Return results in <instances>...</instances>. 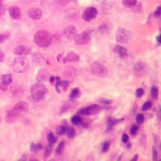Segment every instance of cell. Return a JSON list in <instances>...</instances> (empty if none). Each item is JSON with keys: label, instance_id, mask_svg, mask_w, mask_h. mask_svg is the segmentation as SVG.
Returning a JSON list of instances; mask_svg holds the SVG:
<instances>
[{"label": "cell", "instance_id": "obj_1", "mask_svg": "<svg viewBox=\"0 0 161 161\" xmlns=\"http://www.w3.org/2000/svg\"><path fill=\"white\" fill-rule=\"evenodd\" d=\"M53 36L47 31H39L34 36V43L40 48H48L52 43Z\"/></svg>", "mask_w": 161, "mask_h": 161}, {"label": "cell", "instance_id": "obj_2", "mask_svg": "<svg viewBox=\"0 0 161 161\" xmlns=\"http://www.w3.org/2000/svg\"><path fill=\"white\" fill-rule=\"evenodd\" d=\"M48 94V90L41 83H36L31 87V95L36 101L43 100Z\"/></svg>", "mask_w": 161, "mask_h": 161}, {"label": "cell", "instance_id": "obj_3", "mask_svg": "<svg viewBox=\"0 0 161 161\" xmlns=\"http://www.w3.org/2000/svg\"><path fill=\"white\" fill-rule=\"evenodd\" d=\"M29 67V60L24 56H17L13 60L11 63L12 69L18 73H22L25 72Z\"/></svg>", "mask_w": 161, "mask_h": 161}, {"label": "cell", "instance_id": "obj_4", "mask_svg": "<svg viewBox=\"0 0 161 161\" xmlns=\"http://www.w3.org/2000/svg\"><path fill=\"white\" fill-rule=\"evenodd\" d=\"M91 71L93 73V74L99 77H105L108 74L107 68L98 61H94L91 64Z\"/></svg>", "mask_w": 161, "mask_h": 161}, {"label": "cell", "instance_id": "obj_5", "mask_svg": "<svg viewBox=\"0 0 161 161\" xmlns=\"http://www.w3.org/2000/svg\"><path fill=\"white\" fill-rule=\"evenodd\" d=\"M115 38L117 41L122 44H127L131 40V33L127 28H119L115 32Z\"/></svg>", "mask_w": 161, "mask_h": 161}, {"label": "cell", "instance_id": "obj_6", "mask_svg": "<svg viewBox=\"0 0 161 161\" xmlns=\"http://www.w3.org/2000/svg\"><path fill=\"white\" fill-rule=\"evenodd\" d=\"M12 110L18 115V117L22 116L28 111V104L25 101H19L15 104Z\"/></svg>", "mask_w": 161, "mask_h": 161}, {"label": "cell", "instance_id": "obj_7", "mask_svg": "<svg viewBox=\"0 0 161 161\" xmlns=\"http://www.w3.org/2000/svg\"><path fill=\"white\" fill-rule=\"evenodd\" d=\"M73 40L77 45H86L90 40V34L88 32H83L82 33L77 34Z\"/></svg>", "mask_w": 161, "mask_h": 161}, {"label": "cell", "instance_id": "obj_8", "mask_svg": "<svg viewBox=\"0 0 161 161\" xmlns=\"http://www.w3.org/2000/svg\"><path fill=\"white\" fill-rule=\"evenodd\" d=\"M97 15V11L95 8H88L84 11L82 14V18L87 22L92 21L96 18Z\"/></svg>", "mask_w": 161, "mask_h": 161}, {"label": "cell", "instance_id": "obj_9", "mask_svg": "<svg viewBox=\"0 0 161 161\" xmlns=\"http://www.w3.org/2000/svg\"><path fill=\"white\" fill-rule=\"evenodd\" d=\"M100 107L99 106L97 105H91L89 106H86L85 108L82 109L79 113L82 115H91V114H94L95 113H97L99 111Z\"/></svg>", "mask_w": 161, "mask_h": 161}, {"label": "cell", "instance_id": "obj_10", "mask_svg": "<svg viewBox=\"0 0 161 161\" xmlns=\"http://www.w3.org/2000/svg\"><path fill=\"white\" fill-rule=\"evenodd\" d=\"M31 53L30 47L26 46V45H19L17 46L15 49H14V53L17 56H25L29 55Z\"/></svg>", "mask_w": 161, "mask_h": 161}, {"label": "cell", "instance_id": "obj_11", "mask_svg": "<svg viewBox=\"0 0 161 161\" xmlns=\"http://www.w3.org/2000/svg\"><path fill=\"white\" fill-rule=\"evenodd\" d=\"M63 34L65 37L67 38L68 40H73L74 37L76 36V35L77 34V29L73 25H69V26L66 27L64 28V30L63 31Z\"/></svg>", "mask_w": 161, "mask_h": 161}, {"label": "cell", "instance_id": "obj_12", "mask_svg": "<svg viewBox=\"0 0 161 161\" xmlns=\"http://www.w3.org/2000/svg\"><path fill=\"white\" fill-rule=\"evenodd\" d=\"M27 15H28V17L30 19H35V20H39V19H40L42 18L43 12H42V11L40 8H32L28 11Z\"/></svg>", "mask_w": 161, "mask_h": 161}, {"label": "cell", "instance_id": "obj_13", "mask_svg": "<svg viewBox=\"0 0 161 161\" xmlns=\"http://www.w3.org/2000/svg\"><path fill=\"white\" fill-rule=\"evenodd\" d=\"M8 11H9V15L11 17V19H15V20H19V19H21L22 14H21L20 9L18 7H16V6H11L8 9Z\"/></svg>", "mask_w": 161, "mask_h": 161}, {"label": "cell", "instance_id": "obj_14", "mask_svg": "<svg viewBox=\"0 0 161 161\" xmlns=\"http://www.w3.org/2000/svg\"><path fill=\"white\" fill-rule=\"evenodd\" d=\"M114 50L115 53H118V54L119 55L120 57H122V58H126V57H127V50L125 49L124 47H123V46H121V45H116V46H114Z\"/></svg>", "mask_w": 161, "mask_h": 161}, {"label": "cell", "instance_id": "obj_15", "mask_svg": "<svg viewBox=\"0 0 161 161\" xmlns=\"http://www.w3.org/2000/svg\"><path fill=\"white\" fill-rule=\"evenodd\" d=\"M18 119V115L14 112V110L11 109V110H9L8 112H7V114H6V121L8 122V123H12L15 122Z\"/></svg>", "mask_w": 161, "mask_h": 161}, {"label": "cell", "instance_id": "obj_16", "mask_svg": "<svg viewBox=\"0 0 161 161\" xmlns=\"http://www.w3.org/2000/svg\"><path fill=\"white\" fill-rule=\"evenodd\" d=\"M79 60V56L77 53L71 52V53H69L66 55V56L64 57V62H77Z\"/></svg>", "mask_w": 161, "mask_h": 161}, {"label": "cell", "instance_id": "obj_17", "mask_svg": "<svg viewBox=\"0 0 161 161\" xmlns=\"http://www.w3.org/2000/svg\"><path fill=\"white\" fill-rule=\"evenodd\" d=\"M23 94V89L22 86H14L11 88V94L14 97H21Z\"/></svg>", "mask_w": 161, "mask_h": 161}, {"label": "cell", "instance_id": "obj_18", "mask_svg": "<svg viewBox=\"0 0 161 161\" xmlns=\"http://www.w3.org/2000/svg\"><path fill=\"white\" fill-rule=\"evenodd\" d=\"M49 77V72L45 69H41L38 72V74L36 76V79L39 82H45Z\"/></svg>", "mask_w": 161, "mask_h": 161}, {"label": "cell", "instance_id": "obj_19", "mask_svg": "<svg viewBox=\"0 0 161 161\" xmlns=\"http://www.w3.org/2000/svg\"><path fill=\"white\" fill-rule=\"evenodd\" d=\"M33 59L35 60V63H36L38 64H49L47 60L45 59L44 56H42L41 54H35L33 56Z\"/></svg>", "mask_w": 161, "mask_h": 161}, {"label": "cell", "instance_id": "obj_20", "mask_svg": "<svg viewBox=\"0 0 161 161\" xmlns=\"http://www.w3.org/2000/svg\"><path fill=\"white\" fill-rule=\"evenodd\" d=\"M0 82L5 86H9L12 82V76L11 74H4L2 76Z\"/></svg>", "mask_w": 161, "mask_h": 161}, {"label": "cell", "instance_id": "obj_21", "mask_svg": "<svg viewBox=\"0 0 161 161\" xmlns=\"http://www.w3.org/2000/svg\"><path fill=\"white\" fill-rule=\"evenodd\" d=\"M123 4L126 8H134L137 4V0H123Z\"/></svg>", "mask_w": 161, "mask_h": 161}, {"label": "cell", "instance_id": "obj_22", "mask_svg": "<svg viewBox=\"0 0 161 161\" xmlns=\"http://www.w3.org/2000/svg\"><path fill=\"white\" fill-rule=\"evenodd\" d=\"M65 134H66V135H67L69 139H72V138H73V137L75 136L76 131L75 130H74V128L72 127H69L66 128Z\"/></svg>", "mask_w": 161, "mask_h": 161}, {"label": "cell", "instance_id": "obj_23", "mask_svg": "<svg viewBox=\"0 0 161 161\" xmlns=\"http://www.w3.org/2000/svg\"><path fill=\"white\" fill-rule=\"evenodd\" d=\"M42 149V145L40 143H32L31 144V151L33 152H36L39 150Z\"/></svg>", "mask_w": 161, "mask_h": 161}, {"label": "cell", "instance_id": "obj_24", "mask_svg": "<svg viewBox=\"0 0 161 161\" xmlns=\"http://www.w3.org/2000/svg\"><path fill=\"white\" fill-rule=\"evenodd\" d=\"M64 145H65V143H64V142H63V141L59 143V145H58V147H57V148H56V154L57 156H60L61 154L63 153Z\"/></svg>", "mask_w": 161, "mask_h": 161}, {"label": "cell", "instance_id": "obj_25", "mask_svg": "<svg viewBox=\"0 0 161 161\" xmlns=\"http://www.w3.org/2000/svg\"><path fill=\"white\" fill-rule=\"evenodd\" d=\"M151 97L156 100L158 98V95H159V92H158V88L156 86H152L151 87Z\"/></svg>", "mask_w": 161, "mask_h": 161}, {"label": "cell", "instance_id": "obj_26", "mask_svg": "<svg viewBox=\"0 0 161 161\" xmlns=\"http://www.w3.org/2000/svg\"><path fill=\"white\" fill-rule=\"evenodd\" d=\"M72 123L73 125H80V124L82 123V119L79 115H74L71 119Z\"/></svg>", "mask_w": 161, "mask_h": 161}, {"label": "cell", "instance_id": "obj_27", "mask_svg": "<svg viewBox=\"0 0 161 161\" xmlns=\"http://www.w3.org/2000/svg\"><path fill=\"white\" fill-rule=\"evenodd\" d=\"M47 138H48L49 144H50V145H53V144L56 142V137L55 136L54 134H53V133H49Z\"/></svg>", "mask_w": 161, "mask_h": 161}, {"label": "cell", "instance_id": "obj_28", "mask_svg": "<svg viewBox=\"0 0 161 161\" xmlns=\"http://www.w3.org/2000/svg\"><path fill=\"white\" fill-rule=\"evenodd\" d=\"M143 69H144V66L143 64L141 63L137 64L135 66V73H136L137 74H141L143 73Z\"/></svg>", "mask_w": 161, "mask_h": 161}, {"label": "cell", "instance_id": "obj_29", "mask_svg": "<svg viewBox=\"0 0 161 161\" xmlns=\"http://www.w3.org/2000/svg\"><path fill=\"white\" fill-rule=\"evenodd\" d=\"M66 127L65 126H60L59 127L56 129V133L58 134L59 135H64L66 131Z\"/></svg>", "mask_w": 161, "mask_h": 161}, {"label": "cell", "instance_id": "obj_30", "mask_svg": "<svg viewBox=\"0 0 161 161\" xmlns=\"http://www.w3.org/2000/svg\"><path fill=\"white\" fill-rule=\"evenodd\" d=\"M98 3L101 5H104V6H110L112 3V0H96Z\"/></svg>", "mask_w": 161, "mask_h": 161}, {"label": "cell", "instance_id": "obj_31", "mask_svg": "<svg viewBox=\"0 0 161 161\" xmlns=\"http://www.w3.org/2000/svg\"><path fill=\"white\" fill-rule=\"evenodd\" d=\"M69 83L68 81H62V82H60V86L61 87V89L63 90H67L68 87H69Z\"/></svg>", "mask_w": 161, "mask_h": 161}, {"label": "cell", "instance_id": "obj_32", "mask_svg": "<svg viewBox=\"0 0 161 161\" xmlns=\"http://www.w3.org/2000/svg\"><path fill=\"white\" fill-rule=\"evenodd\" d=\"M52 145H50L49 144L47 147L45 148V157L47 158L49 157V156H50V154H51V151H52Z\"/></svg>", "mask_w": 161, "mask_h": 161}, {"label": "cell", "instance_id": "obj_33", "mask_svg": "<svg viewBox=\"0 0 161 161\" xmlns=\"http://www.w3.org/2000/svg\"><path fill=\"white\" fill-rule=\"evenodd\" d=\"M119 121L118 120H115V119H110L108 120V128L110 130L111 128L115 125V124L118 123Z\"/></svg>", "mask_w": 161, "mask_h": 161}, {"label": "cell", "instance_id": "obj_34", "mask_svg": "<svg viewBox=\"0 0 161 161\" xmlns=\"http://www.w3.org/2000/svg\"><path fill=\"white\" fill-rule=\"evenodd\" d=\"M151 106H152L151 101H146V102L143 104V110H144V111L148 110L151 107Z\"/></svg>", "mask_w": 161, "mask_h": 161}, {"label": "cell", "instance_id": "obj_35", "mask_svg": "<svg viewBox=\"0 0 161 161\" xmlns=\"http://www.w3.org/2000/svg\"><path fill=\"white\" fill-rule=\"evenodd\" d=\"M9 37V34L8 33H1L0 34V44L3 43L6 40H8Z\"/></svg>", "mask_w": 161, "mask_h": 161}, {"label": "cell", "instance_id": "obj_36", "mask_svg": "<svg viewBox=\"0 0 161 161\" xmlns=\"http://www.w3.org/2000/svg\"><path fill=\"white\" fill-rule=\"evenodd\" d=\"M110 148V143L109 142H105L103 144H102V147H101V151L103 152H106L107 151L109 150Z\"/></svg>", "mask_w": 161, "mask_h": 161}, {"label": "cell", "instance_id": "obj_37", "mask_svg": "<svg viewBox=\"0 0 161 161\" xmlns=\"http://www.w3.org/2000/svg\"><path fill=\"white\" fill-rule=\"evenodd\" d=\"M136 121L139 124H142L144 122V116L142 114H139L136 117Z\"/></svg>", "mask_w": 161, "mask_h": 161}, {"label": "cell", "instance_id": "obj_38", "mask_svg": "<svg viewBox=\"0 0 161 161\" xmlns=\"http://www.w3.org/2000/svg\"><path fill=\"white\" fill-rule=\"evenodd\" d=\"M79 95V90L77 88H75V89H73V90H72V93H71V95H70V97L72 98H74V97H77V96Z\"/></svg>", "mask_w": 161, "mask_h": 161}, {"label": "cell", "instance_id": "obj_39", "mask_svg": "<svg viewBox=\"0 0 161 161\" xmlns=\"http://www.w3.org/2000/svg\"><path fill=\"white\" fill-rule=\"evenodd\" d=\"M138 130H139V127L137 125H133L131 129V134L132 135H135L138 132Z\"/></svg>", "mask_w": 161, "mask_h": 161}, {"label": "cell", "instance_id": "obj_40", "mask_svg": "<svg viewBox=\"0 0 161 161\" xmlns=\"http://www.w3.org/2000/svg\"><path fill=\"white\" fill-rule=\"evenodd\" d=\"M55 1L60 6H65L69 3L70 0H55Z\"/></svg>", "mask_w": 161, "mask_h": 161}, {"label": "cell", "instance_id": "obj_41", "mask_svg": "<svg viewBox=\"0 0 161 161\" xmlns=\"http://www.w3.org/2000/svg\"><path fill=\"white\" fill-rule=\"evenodd\" d=\"M5 12H6V8L3 4L0 3V19L3 17V15L5 14Z\"/></svg>", "mask_w": 161, "mask_h": 161}, {"label": "cell", "instance_id": "obj_42", "mask_svg": "<svg viewBox=\"0 0 161 161\" xmlns=\"http://www.w3.org/2000/svg\"><path fill=\"white\" fill-rule=\"evenodd\" d=\"M143 94H144V91H143V89H137V90H136V93H135V94H136V96H137V97H141L143 95Z\"/></svg>", "mask_w": 161, "mask_h": 161}, {"label": "cell", "instance_id": "obj_43", "mask_svg": "<svg viewBox=\"0 0 161 161\" xmlns=\"http://www.w3.org/2000/svg\"><path fill=\"white\" fill-rule=\"evenodd\" d=\"M161 14V7L160 6H159L157 8H156V10L155 11V13H154V15L155 16H156V17H159Z\"/></svg>", "mask_w": 161, "mask_h": 161}, {"label": "cell", "instance_id": "obj_44", "mask_svg": "<svg viewBox=\"0 0 161 161\" xmlns=\"http://www.w3.org/2000/svg\"><path fill=\"white\" fill-rule=\"evenodd\" d=\"M128 139H129V137H128V135L127 134H123V136H122V141L123 143H127L128 141Z\"/></svg>", "mask_w": 161, "mask_h": 161}, {"label": "cell", "instance_id": "obj_45", "mask_svg": "<svg viewBox=\"0 0 161 161\" xmlns=\"http://www.w3.org/2000/svg\"><path fill=\"white\" fill-rule=\"evenodd\" d=\"M0 90H3V91H6L8 90V86H5V85L0 82Z\"/></svg>", "mask_w": 161, "mask_h": 161}, {"label": "cell", "instance_id": "obj_46", "mask_svg": "<svg viewBox=\"0 0 161 161\" xmlns=\"http://www.w3.org/2000/svg\"><path fill=\"white\" fill-rule=\"evenodd\" d=\"M158 158V153L157 151L156 148H153V160H156Z\"/></svg>", "mask_w": 161, "mask_h": 161}, {"label": "cell", "instance_id": "obj_47", "mask_svg": "<svg viewBox=\"0 0 161 161\" xmlns=\"http://www.w3.org/2000/svg\"><path fill=\"white\" fill-rule=\"evenodd\" d=\"M4 57H5V54L3 53V52L0 49V62H2L3 60Z\"/></svg>", "mask_w": 161, "mask_h": 161}, {"label": "cell", "instance_id": "obj_48", "mask_svg": "<svg viewBox=\"0 0 161 161\" xmlns=\"http://www.w3.org/2000/svg\"><path fill=\"white\" fill-rule=\"evenodd\" d=\"M55 82H56V77L52 76V77H50V83H51V84H55Z\"/></svg>", "mask_w": 161, "mask_h": 161}, {"label": "cell", "instance_id": "obj_49", "mask_svg": "<svg viewBox=\"0 0 161 161\" xmlns=\"http://www.w3.org/2000/svg\"><path fill=\"white\" fill-rule=\"evenodd\" d=\"M26 157H27L26 156H23L21 159H19V160H27Z\"/></svg>", "mask_w": 161, "mask_h": 161}, {"label": "cell", "instance_id": "obj_50", "mask_svg": "<svg viewBox=\"0 0 161 161\" xmlns=\"http://www.w3.org/2000/svg\"><path fill=\"white\" fill-rule=\"evenodd\" d=\"M138 157H139V156H138V155H136V156H134V158H133V159H132V160H132V161L136 160H137V159H138Z\"/></svg>", "mask_w": 161, "mask_h": 161}, {"label": "cell", "instance_id": "obj_51", "mask_svg": "<svg viewBox=\"0 0 161 161\" xmlns=\"http://www.w3.org/2000/svg\"><path fill=\"white\" fill-rule=\"evenodd\" d=\"M160 36H157V42H158V43H160Z\"/></svg>", "mask_w": 161, "mask_h": 161}, {"label": "cell", "instance_id": "obj_52", "mask_svg": "<svg viewBox=\"0 0 161 161\" xmlns=\"http://www.w3.org/2000/svg\"><path fill=\"white\" fill-rule=\"evenodd\" d=\"M2 2H3V0H0V3H2Z\"/></svg>", "mask_w": 161, "mask_h": 161}, {"label": "cell", "instance_id": "obj_53", "mask_svg": "<svg viewBox=\"0 0 161 161\" xmlns=\"http://www.w3.org/2000/svg\"><path fill=\"white\" fill-rule=\"evenodd\" d=\"M0 121H1V118H0Z\"/></svg>", "mask_w": 161, "mask_h": 161}]
</instances>
